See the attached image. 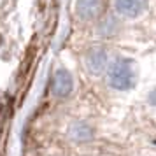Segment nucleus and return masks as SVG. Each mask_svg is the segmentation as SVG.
Segmentation results:
<instances>
[{"instance_id": "20e7f679", "label": "nucleus", "mask_w": 156, "mask_h": 156, "mask_svg": "<svg viewBox=\"0 0 156 156\" xmlns=\"http://www.w3.org/2000/svg\"><path fill=\"white\" fill-rule=\"evenodd\" d=\"M95 25V37L100 41H112L121 35L123 32V18L116 12H104L100 20L93 23Z\"/></svg>"}, {"instance_id": "39448f33", "label": "nucleus", "mask_w": 156, "mask_h": 156, "mask_svg": "<svg viewBox=\"0 0 156 156\" xmlns=\"http://www.w3.org/2000/svg\"><path fill=\"white\" fill-rule=\"evenodd\" d=\"M105 12V0H76L74 16L81 23H95Z\"/></svg>"}, {"instance_id": "f257e3e1", "label": "nucleus", "mask_w": 156, "mask_h": 156, "mask_svg": "<svg viewBox=\"0 0 156 156\" xmlns=\"http://www.w3.org/2000/svg\"><path fill=\"white\" fill-rule=\"evenodd\" d=\"M104 76L111 90L119 93L132 91L139 83V65L133 58L118 55V56L111 58Z\"/></svg>"}, {"instance_id": "423d86ee", "label": "nucleus", "mask_w": 156, "mask_h": 156, "mask_svg": "<svg viewBox=\"0 0 156 156\" xmlns=\"http://www.w3.org/2000/svg\"><path fill=\"white\" fill-rule=\"evenodd\" d=\"M149 9V0H112V11L123 20H139Z\"/></svg>"}, {"instance_id": "f03ea898", "label": "nucleus", "mask_w": 156, "mask_h": 156, "mask_svg": "<svg viewBox=\"0 0 156 156\" xmlns=\"http://www.w3.org/2000/svg\"><path fill=\"white\" fill-rule=\"evenodd\" d=\"M109 62H111V53L104 44H93L83 53L84 70L93 77H102L109 67Z\"/></svg>"}, {"instance_id": "0eeeda50", "label": "nucleus", "mask_w": 156, "mask_h": 156, "mask_svg": "<svg viewBox=\"0 0 156 156\" xmlns=\"http://www.w3.org/2000/svg\"><path fill=\"white\" fill-rule=\"evenodd\" d=\"M95 135H97L95 126L84 119H74L67 126V137L74 144H88V142H93Z\"/></svg>"}, {"instance_id": "7ed1b4c3", "label": "nucleus", "mask_w": 156, "mask_h": 156, "mask_svg": "<svg viewBox=\"0 0 156 156\" xmlns=\"http://www.w3.org/2000/svg\"><path fill=\"white\" fill-rule=\"evenodd\" d=\"M51 95L56 100H67L70 98L76 91V77L67 67H56L53 76H51L49 84Z\"/></svg>"}, {"instance_id": "6e6552de", "label": "nucleus", "mask_w": 156, "mask_h": 156, "mask_svg": "<svg viewBox=\"0 0 156 156\" xmlns=\"http://www.w3.org/2000/svg\"><path fill=\"white\" fill-rule=\"evenodd\" d=\"M146 104L149 107L156 109V86H153V88L147 90V93H146Z\"/></svg>"}]
</instances>
